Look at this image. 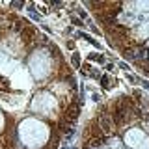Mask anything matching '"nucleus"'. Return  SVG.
Returning <instances> with one entry per match:
<instances>
[{
  "label": "nucleus",
  "mask_w": 149,
  "mask_h": 149,
  "mask_svg": "<svg viewBox=\"0 0 149 149\" xmlns=\"http://www.w3.org/2000/svg\"><path fill=\"white\" fill-rule=\"evenodd\" d=\"M19 136L24 142L26 147H41L49 138V129L43 121H37V119H24L19 127Z\"/></svg>",
  "instance_id": "f257e3e1"
},
{
  "label": "nucleus",
  "mask_w": 149,
  "mask_h": 149,
  "mask_svg": "<svg viewBox=\"0 0 149 149\" xmlns=\"http://www.w3.org/2000/svg\"><path fill=\"white\" fill-rule=\"evenodd\" d=\"M125 142L134 149H149V138L140 129H130L125 136Z\"/></svg>",
  "instance_id": "f03ea898"
},
{
  "label": "nucleus",
  "mask_w": 149,
  "mask_h": 149,
  "mask_svg": "<svg viewBox=\"0 0 149 149\" xmlns=\"http://www.w3.org/2000/svg\"><path fill=\"white\" fill-rule=\"evenodd\" d=\"M54 106H56L54 97L50 95V93H45V91L43 93H37L36 99L32 101V108L37 110V112H47V114H49Z\"/></svg>",
  "instance_id": "7ed1b4c3"
},
{
  "label": "nucleus",
  "mask_w": 149,
  "mask_h": 149,
  "mask_svg": "<svg viewBox=\"0 0 149 149\" xmlns=\"http://www.w3.org/2000/svg\"><path fill=\"white\" fill-rule=\"evenodd\" d=\"M30 71L34 73L36 78H43L45 73H47V58H45V52H36L34 56L30 58Z\"/></svg>",
  "instance_id": "20e7f679"
},
{
  "label": "nucleus",
  "mask_w": 149,
  "mask_h": 149,
  "mask_svg": "<svg viewBox=\"0 0 149 149\" xmlns=\"http://www.w3.org/2000/svg\"><path fill=\"white\" fill-rule=\"evenodd\" d=\"M138 36L140 37H147L149 36V22H146V24H142L138 28Z\"/></svg>",
  "instance_id": "39448f33"
},
{
  "label": "nucleus",
  "mask_w": 149,
  "mask_h": 149,
  "mask_svg": "<svg viewBox=\"0 0 149 149\" xmlns=\"http://www.w3.org/2000/svg\"><path fill=\"white\" fill-rule=\"evenodd\" d=\"M0 127H2V114H0Z\"/></svg>",
  "instance_id": "423d86ee"
}]
</instances>
